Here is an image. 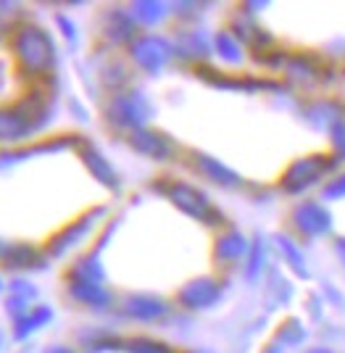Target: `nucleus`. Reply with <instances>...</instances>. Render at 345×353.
<instances>
[{"label": "nucleus", "mask_w": 345, "mask_h": 353, "mask_svg": "<svg viewBox=\"0 0 345 353\" xmlns=\"http://www.w3.org/2000/svg\"><path fill=\"white\" fill-rule=\"evenodd\" d=\"M11 53L16 63L30 74H48L56 63V48L43 27L37 24H21L11 32Z\"/></svg>", "instance_id": "1"}, {"label": "nucleus", "mask_w": 345, "mask_h": 353, "mask_svg": "<svg viewBox=\"0 0 345 353\" xmlns=\"http://www.w3.org/2000/svg\"><path fill=\"white\" fill-rule=\"evenodd\" d=\"M34 130V117L24 105H0V143H16Z\"/></svg>", "instance_id": "2"}, {"label": "nucleus", "mask_w": 345, "mask_h": 353, "mask_svg": "<svg viewBox=\"0 0 345 353\" xmlns=\"http://www.w3.org/2000/svg\"><path fill=\"white\" fill-rule=\"evenodd\" d=\"M169 198H171V201L182 208V211H187L190 216H196V219H209L211 211H213V208H211V203H209V198H206L200 190H196V188L185 185V182L171 185Z\"/></svg>", "instance_id": "3"}, {"label": "nucleus", "mask_w": 345, "mask_h": 353, "mask_svg": "<svg viewBox=\"0 0 345 353\" xmlns=\"http://www.w3.org/2000/svg\"><path fill=\"white\" fill-rule=\"evenodd\" d=\"M132 56L137 59V63H143L145 69H158V66H164L169 56H171V48L166 40L161 37H143V40H137L135 48H132Z\"/></svg>", "instance_id": "4"}, {"label": "nucleus", "mask_w": 345, "mask_h": 353, "mask_svg": "<svg viewBox=\"0 0 345 353\" xmlns=\"http://www.w3.org/2000/svg\"><path fill=\"white\" fill-rule=\"evenodd\" d=\"M219 295V288L216 282L211 280H196L190 282L185 290L180 293V301L187 306V309H203V306H211Z\"/></svg>", "instance_id": "5"}, {"label": "nucleus", "mask_w": 345, "mask_h": 353, "mask_svg": "<svg viewBox=\"0 0 345 353\" xmlns=\"http://www.w3.org/2000/svg\"><path fill=\"white\" fill-rule=\"evenodd\" d=\"M132 145H135L140 153L153 156V159H169L171 150H174L171 140L158 132H135L132 134Z\"/></svg>", "instance_id": "6"}, {"label": "nucleus", "mask_w": 345, "mask_h": 353, "mask_svg": "<svg viewBox=\"0 0 345 353\" xmlns=\"http://www.w3.org/2000/svg\"><path fill=\"white\" fill-rule=\"evenodd\" d=\"M124 311L135 319H158L166 314V303L158 298H150V295H132Z\"/></svg>", "instance_id": "7"}, {"label": "nucleus", "mask_w": 345, "mask_h": 353, "mask_svg": "<svg viewBox=\"0 0 345 353\" xmlns=\"http://www.w3.org/2000/svg\"><path fill=\"white\" fill-rule=\"evenodd\" d=\"M0 261L8 266V269H34V264H37V250L32 248V245H24V243L3 245Z\"/></svg>", "instance_id": "8"}, {"label": "nucleus", "mask_w": 345, "mask_h": 353, "mask_svg": "<svg viewBox=\"0 0 345 353\" xmlns=\"http://www.w3.org/2000/svg\"><path fill=\"white\" fill-rule=\"evenodd\" d=\"M116 121L121 124H140L145 121V111H143V98L137 95H119L116 98Z\"/></svg>", "instance_id": "9"}, {"label": "nucleus", "mask_w": 345, "mask_h": 353, "mask_svg": "<svg viewBox=\"0 0 345 353\" xmlns=\"http://www.w3.org/2000/svg\"><path fill=\"white\" fill-rule=\"evenodd\" d=\"M72 295H74L79 303H87V306H105L108 303V293H105V288H101L98 282L76 280L72 285Z\"/></svg>", "instance_id": "10"}, {"label": "nucleus", "mask_w": 345, "mask_h": 353, "mask_svg": "<svg viewBox=\"0 0 345 353\" xmlns=\"http://www.w3.org/2000/svg\"><path fill=\"white\" fill-rule=\"evenodd\" d=\"M45 322H50V311L45 306H37V309H30L21 319H16V338L24 340L27 335L37 332Z\"/></svg>", "instance_id": "11"}, {"label": "nucleus", "mask_w": 345, "mask_h": 353, "mask_svg": "<svg viewBox=\"0 0 345 353\" xmlns=\"http://www.w3.org/2000/svg\"><path fill=\"white\" fill-rule=\"evenodd\" d=\"M219 256H224V259H238L245 253V243H242L240 235H227L219 240Z\"/></svg>", "instance_id": "12"}, {"label": "nucleus", "mask_w": 345, "mask_h": 353, "mask_svg": "<svg viewBox=\"0 0 345 353\" xmlns=\"http://www.w3.org/2000/svg\"><path fill=\"white\" fill-rule=\"evenodd\" d=\"M129 351L132 353H171V348L169 345H164V343H156V340H132L129 343Z\"/></svg>", "instance_id": "13"}, {"label": "nucleus", "mask_w": 345, "mask_h": 353, "mask_svg": "<svg viewBox=\"0 0 345 353\" xmlns=\"http://www.w3.org/2000/svg\"><path fill=\"white\" fill-rule=\"evenodd\" d=\"M45 353H72L69 348H48Z\"/></svg>", "instance_id": "14"}, {"label": "nucleus", "mask_w": 345, "mask_h": 353, "mask_svg": "<svg viewBox=\"0 0 345 353\" xmlns=\"http://www.w3.org/2000/svg\"><path fill=\"white\" fill-rule=\"evenodd\" d=\"M0 253H3V245H0Z\"/></svg>", "instance_id": "15"}]
</instances>
